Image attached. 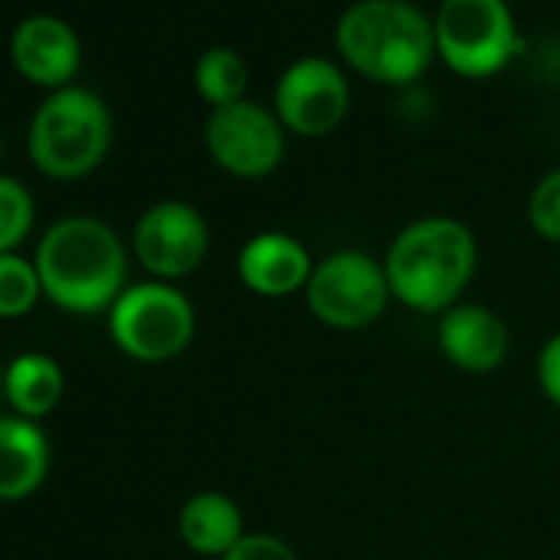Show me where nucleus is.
Segmentation results:
<instances>
[{
	"label": "nucleus",
	"instance_id": "0eeeda50",
	"mask_svg": "<svg viewBox=\"0 0 560 560\" xmlns=\"http://www.w3.org/2000/svg\"><path fill=\"white\" fill-rule=\"evenodd\" d=\"M432 27L439 57L468 80L494 77L517 50V24L508 0H442Z\"/></svg>",
	"mask_w": 560,
	"mask_h": 560
},
{
	"label": "nucleus",
	"instance_id": "9b49d317",
	"mask_svg": "<svg viewBox=\"0 0 560 560\" xmlns=\"http://www.w3.org/2000/svg\"><path fill=\"white\" fill-rule=\"evenodd\" d=\"M314 254L288 231H257L237 250V280L264 301H284L307 291L314 273Z\"/></svg>",
	"mask_w": 560,
	"mask_h": 560
},
{
	"label": "nucleus",
	"instance_id": "f3484780",
	"mask_svg": "<svg viewBox=\"0 0 560 560\" xmlns=\"http://www.w3.org/2000/svg\"><path fill=\"white\" fill-rule=\"evenodd\" d=\"M195 90L211 109L241 103L247 93V63L231 47H211L195 63Z\"/></svg>",
	"mask_w": 560,
	"mask_h": 560
},
{
	"label": "nucleus",
	"instance_id": "39448f33",
	"mask_svg": "<svg viewBox=\"0 0 560 560\" xmlns=\"http://www.w3.org/2000/svg\"><path fill=\"white\" fill-rule=\"evenodd\" d=\"M389 301L393 291L383 260L360 247H343L320 257L304 291L311 317L340 334H357L380 324Z\"/></svg>",
	"mask_w": 560,
	"mask_h": 560
},
{
	"label": "nucleus",
	"instance_id": "dca6fc26",
	"mask_svg": "<svg viewBox=\"0 0 560 560\" xmlns=\"http://www.w3.org/2000/svg\"><path fill=\"white\" fill-rule=\"evenodd\" d=\"M67 393V376L60 363L47 353H24L8 366V402L14 416L40 422L50 416Z\"/></svg>",
	"mask_w": 560,
	"mask_h": 560
},
{
	"label": "nucleus",
	"instance_id": "6e6552de",
	"mask_svg": "<svg viewBox=\"0 0 560 560\" xmlns=\"http://www.w3.org/2000/svg\"><path fill=\"white\" fill-rule=\"evenodd\" d=\"M205 145L218 168L234 178H267L280 168L288 152V129L277 113L260 103L241 100L211 109L205 122Z\"/></svg>",
	"mask_w": 560,
	"mask_h": 560
},
{
	"label": "nucleus",
	"instance_id": "423d86ee",
	"mask_svg": "<svg viewBox=\"0 0 560 560\" xmlns=\"http://www.w3.org/2000/svg\"><path fill=\"white\" fill-rule=\"evenodd\" d=\"M195 304L175 284L142 280L109 307V337L136 363H168L195 340Z\"/></svg>",
	"mask_w": 560,
	"mask_h": 560
},
{
	"label": "nucleus",
	"instance_id": "4be33fe9",
	"mask_svg": "<svg viewBox=\"0 0 560 560\" xmlns=\"http://www.w3.org/2000/svg\"><path fill=\"white\" fill-rule=\"evenodd\" d=\"M537 386L544 399L560 409V330L550 334L537 353Z\"/></svg>",
	"mask_w": 560,
	"mask_h": 560
},
{
	"label": "nucleus",
	"instance_id": "4468645a",
	"mask_svg": "<svg viewBox=\"0 0 560 560\" xmlns=\"http://www.w3.org/2000/svg\"><path fill=\"white\" fill-rule=\"evenodd\" d=\"M50 471V439L40 422L0 416V501L31 498Z\"/></svg>",
	"mask_w": 560,
	"mask_h": 560
},
{
	"label": "nucleus",
	"instance_id": "412c9836",
	"mask_svg": "<svg viewBox=\"0 0 560 560\" xmlns=\"http://www.w3.org/2000/svg\"><path fill=\"white\" fill-rule=\"evenodd\" d=\"M221 560H301L298 550L270 530H247Z\"/></svg>",
	"mask_w": 560,
	"mask_h": 560
},
{
	"label": "nucleus",
	"instance_id": "f257e3e1",
	"mask_svg": "<svg viewBox=\"0 0 560 560\" xmlns=\"http://www.w3.org/2000/svg\"><path fill=\"white\" fill-rule=\"evenodd\" d=\"M393 301L422 317H442L471 288L478 270V241L452 214H422L409 221L383 257Z\"/></svg>",
	"mask_w": 560,
	"mask_h": 560
},
{
	"label": "nucleus",
	"instance_id": "a211bd4d",
	"mask_svg": "<svg viewBox=\"0 0 560 560\" xmlns=\"http://www.w3.org/2000/svg\"><path fill=\"white\" fill-rule=\"evenodd\" d=\"M44 298V284L37 264L21 254H0V317L18 320L37 307Z\"/></svg>",
	"mask_w": 560,
	"mask_h": 560
},
{
	"label": "nucleus",
	"instance_id": "20e7f679",
	"mask_svg": "<svg viewBox=\"0 0 560 560\" xmlns=\"http://www.w3.org/2000/svg\"><path fill=\"white\" fill-rule=\"evenodd\" d=\"M113 145L109 106L86 86H63L47 96L31 122V162L57 182H77L96 172Z\"/></svg>",
	"mask_w": 560,
	"mask_h": 560
},
{
	"label": "nucleus",
	"instance_id": "2eb2a0df",
	"mask_svg": "<svg viewBox=\"0 0 560 560\" xmlns=\"http://www.w3.org/2000/svg\"><path fill=\"white\" fill-rule=\"evenodd\" d=\"M244 534V511L224 491H198L178 511V537L201 557L221 560Z\"/></svg>",
	"mask_w": 560,
	"mask_h": 560
},
{
	"label": "nucleus",
	"instance_id": "1a4fd4ad",
	"mask_svg": "<svg viewBox=\"0 0 560 560\" xmlns=\"http://www.w3.org/2000/svg\"><path fill=\"white\" fill-rule=\"evenodd\" d=\"M132 247L152 280L175 284V280L191 277L205 264L211 228L205 214L188 201H155L139 214Z\"/></svg>",
	"mask_w": 560,
	"mask_h": 560
},
{
	"label": "nucleus",
	"instance_id": "f8f14e48",
	"mask_svg": "<svg viewBox=\"0 0 560 560\" xmlns=\"http://www.w3.org/2000/svg\"><path fill=\"white\" fill-rule=\"evenodd\" d=\"M439 353L468 376H488L511 357L508 320L485 304H455L435 324Z\"/></svg>",
	"mask_w": 560,
	"mask_h": 560
},
{
	"label": "nucleus",
	"instance_id": "ddd939ff",
	"mask_svg": "<svg viewBox=\"0 0 560 560\" xmlns=\"http://www.w3.org/2000/svg\"><path fill=\"white\" fill-rule=\"evenodd\" d=\"M11 60L24 80L57 93L63 86H73V77L83 60V47L67 21L54 14H34L14 31Z\"/></svg>",
	"mask_w": 560,
	"mask_h": 560
},
{
	"label": "nucleus",
	"instance_id": "9d476101",
	"mask_svg": "<svg viewBox=\"0 0 560 560\" xmlns=\"http://www.w3.org/2000/svg\"><path fill=\"white\" fill-rule=\"evenodd\" d=\"M273 113L288 132L320 139L350 113L347 73L327 57H301L277 80Z\"/></svg>",
	"mask_w": 560,
	"mask_h": 560
},
{
	"label": "nucleus",
	"instance_id": "5701e85b",
	"mask_svg": "<svg viewBox=\"0 0 560 560\" xmlns=\"http://www.w3.org/2000/svg\"><path fill=\"white\" fill-rule=\"evenodd\" d=\"M8 396V366H0V399Z\"/></svg>",
	"mask_w": 560,
	"mask_h": 560
},
{
	"label": "nucleus",
	"instance_id": "7ed1b4c3",
	"mask_svg": "<svg viewBox=\"0 0 560 560\" xmlns=\"http://www.w3.org/2000/svg\"><path fill=\"white\" fill-rule=\"evenodd\" d=\"M337 50L363 77L406 86L416 83L435 50V27L412 0H357L337 21Z\"/></svg>",
	"mask_w": 560,
	"mask_h": 560
},
{
	"label": "nucleus",
	"instance_id": "f03ea898",
	"mask_svg": "<svg viewBox=\"0 0 560 560\" xmlns=\"http://www.w3.org/2000/svg\"><path fill=\"white\" fill-rule=\"evenodd\" d=\"M44 298L67 314L93 317L109 311L126 291L129 257L122 237L100 218L70 214L47 228L37 244Z\"/></svg>",
	"mask_w": 560,
	"mask_h": 560
},
{
	"label": "nucleus",
	"instance_id": "aec40b11",
	"mask_svg": "<svg viewBox=\"0 0 560 560\" xmlns=\"http://www.w3.org/2000/svg\"><path fill=\"white\" fill-rule=\"evenodd\" d=\"M527 224L530 231L547 241L560 244V165L544 172L527 195Z\"/></svg>",
	"mask_w": 560,
	"mask_h": 560
},
{
	"label": "nucleus",
	"instance_id": "6ab92c4d",
	"mask_svg": "<svg viewBox=\"0 0 560 560\" xmlns=\"http://www.w3.org/2000/svg\"><path fill=\"white\" fill-rule=\"evenodd\" d=\"M34 228V195L24 182L0 175V254H14Z\"/></svg>",
	"mask_w": 560,
	"mask_h": 560
}]
</instances>
